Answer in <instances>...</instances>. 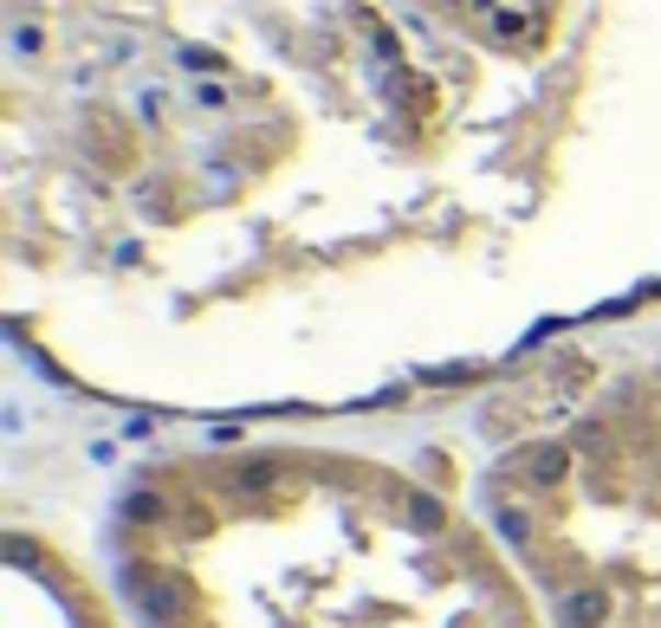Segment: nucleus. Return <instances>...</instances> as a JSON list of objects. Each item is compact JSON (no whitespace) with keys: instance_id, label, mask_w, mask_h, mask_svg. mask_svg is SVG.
Returning a JSON list of instances; mask_svg holds the SVG:
<instances>
[{"instance_id":"nucleus-1","label":"nucleus","mask_w":661,"mask_h":628,"mask_svg":"<svg viewBox=\"0 0 661 628\" xmlns=\"http://www.w3.org/2000/svg\"><path fill=\"white\" fill-rule=\"evenodd\" d=\"M500 525L558 628H661V415H596L513 454Z\"/></svg>"}]
</instances>
